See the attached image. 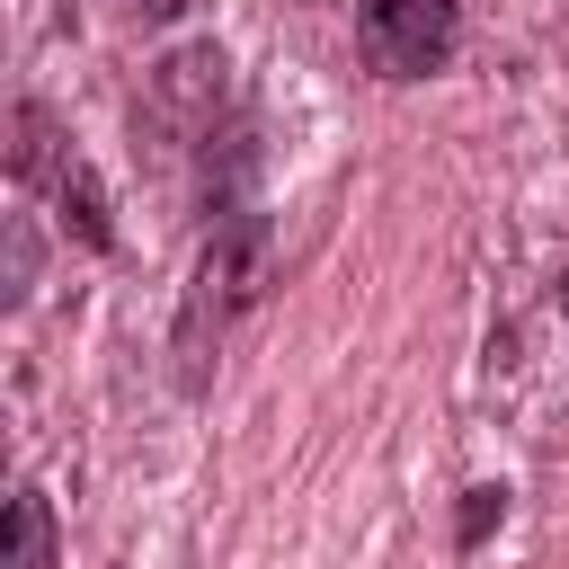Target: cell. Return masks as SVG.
I'll return each instance as SVG.
<instances>
[{
    "instance_id": "obj_1",
    "label": "cell",
    "mask_w": 569,
    "mask_h": 569,
    "mask_svg": "<svg viewBox=\"0 0 569 569\" xmlns=\"http://www.w3.org/2000/svg\"><path fill=\"white\" fill-rule=\"evenodd\" d=\"M258 293H267V222H258V213H231V222L204 240L196 284H187V311H178V356H187V382H204L213 347L231 338V320H240V311H258Z\"/></svg>"
},
{
    "instance_id": "obj_2",
    "label": "cell",
    "mask_w": 569,
    "mask_h": 569,
    "mask_svg": "<svg viewBox=\"0 0 569 569\" xmlns=\"http://www.w3.org/2000/svg\"><path fill=\"white\" fill-rule=\"evenodd\" d=\"M462 36L453 0H356V53L382 80H427Z\"/></svg>"
},
{
    "instance_id": "obj_3",
    "label": "cell",
    "mask_w": 569,
    "mask_h": 569,
    "mask_svg": "<svg viewBox=\"0 0 569 569\" xmlns=\"http://www.w3.org/2000/svg\"><path fill=\"white\" fill-rule=\"evenodd\" d=\"M9 160H18V178H27V187H53L62 222H80V240H89V249H107V240H116V231H107V196L89 187V169L71 160V142L53 133V116H44V107H18V151H9Z\"/></svg>"
},
{
    "instance_id": "obj_4",
    "label": "cell",
    "mask_w": 569,
    "mask_h": 569,
    "mask_svg": "<svg viewBox=\"0 0 569 569\" xmlns=\"http://www.w3.org/2000/svg\"><path fill=\"white\" fill-rule=\"evenodd\" d=\"M9 525H18L9 569H44V560H53V516H44V498H36V489H18V498H9Z\"/></svg>"
},
{
    "instance_id": "obj_5",
    "label": "cell",
    "mask_w": 569,
    "mask_h": 569,
    "mask_svg": "<svg viewBox=\"0 0 569 569\" xmlns=\"http://www.w3.org/2000/svg\"><path fill=\"white\" fill-rule=\"evenodd\" d=\"M116 9H124V18H151V27H160V18H178L187 0H116Z\"/></svg>"
}]
</instances>
